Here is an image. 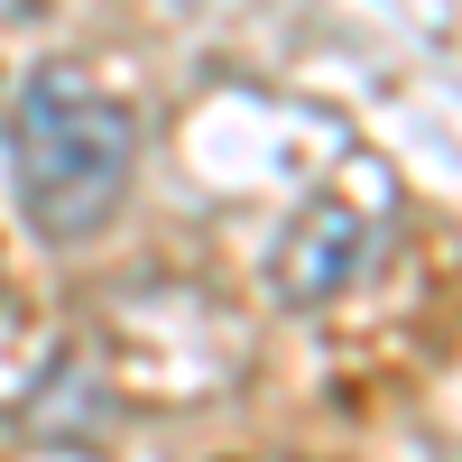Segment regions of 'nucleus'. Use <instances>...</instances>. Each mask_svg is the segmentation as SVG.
Listing matches in <instances>:
<instances>
[{"mask_svg": "<svg viewBox=\"0 0 462 462\" xmlns=\"http://www.w3.org/2000/svg\"><path fill=\"white\" fill-rule=\"evenodd\" d=\"M361 259H370V231H361L352 204H305V213L287 222L268 278H278L287 305H324V296H342V287L361 278Z\"/></svg>", "mask_w": 462, "mask_h": 462, "instance_id": "nucleus-2", "label": "nucleus"}, {"mask_svg": "<svg viewBox=\"0 0 462 462\" xmlns=\"http://www.w3.org/2000/svg\"><path fill=\"white\" fill-rule=\"evenodd\" d=\"M130 158H139V130L130 111L93 93L84 74H28L19 111H10V195L28 213L37 241H84L121 213L130 195Z\"/></svg>", "mask_w": 462, "mask_h": 462, "instance_id": "nucleus-1", "label": "nucleus"}]
</instances>
